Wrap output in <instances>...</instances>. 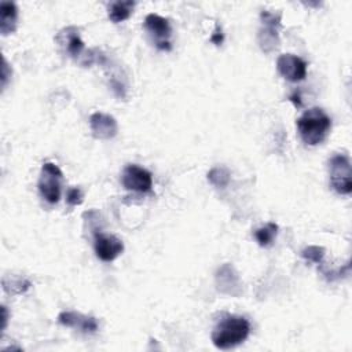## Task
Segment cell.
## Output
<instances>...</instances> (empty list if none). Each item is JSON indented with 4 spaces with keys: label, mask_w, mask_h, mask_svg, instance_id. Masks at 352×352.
<instances>
[{
    "label": "cell",
    "mask_w": 352,
    "mask_h": 352,
    "mask_svg": "<svg viewBox=\"0 0 352 352\" xmlns=\"http://www.w3.org/2000/svg\"><path fill=\"white\" fill-rule=\"evenodd\" d=\"M331 126V120L320 107H311L297 118V129L304 143L316 146L322 143Z\"/></svg>",
    "instance_id": "2"
},
{
    "label": "cell",
    "mask_w": 352,
    "mask_h": 352,
    "mask_svg": "<svg viewBox=\"0 0 352 352\" xmlns=\"http://www.w3.org/2000/svg\"><path fill=\"white\" fill-rule=\"evenodd\" d=\"M66 201L70 206H77L82 202V192L77 187H72L66 192Z\"/></svg>",
    "instance_id": "19"
},
{
    "label": "cell",
    "mask_w": 352,
    "mask_h": 352,
    "mask_svg": "<svg viewBox=\"0 0 352 352\" xmlns=\"http://www.w3.org/2000/svg\"><path fill=\"white\" fill-rule=\"evenodd\" d=\"M11 77V73H8V65L7 60L3 59V67H1V88H4L7 85L8 78Z\"/></svg>",
    "instance_id": "20"
},
{
    "label": "cell",
    "mask_w": 352,
    "mask_h": 352,
    "mask_svg": "<svg viewBox=\"0 0 352 352\" xmlns=\"http://www.w3.org/2000/svg\"><path fill=\"white\" fill-rule=\"evenodd\" d=\"M30 287V282L28 279H3V289L10 294H22Z\"/></svg>",
    "instance_id": "17"
},
{
    "label": "cell",
    "mask_w": 352,
    "mask_h": 352,
    "mask_svg": "<svg viewBox=\"0 0 352 352\" xmlns=\"http://www.w3.org/2000/svg\"><path fill=\"white\" fill-rule=\"evenodd\" d=\"M230 177L231 173L226 166H214L208 172V180L219 188H224L230 183Z\"/></svg>",
    "instance_id": "15"
},
{
    "label": "cell",
    "mask_w": 352,
    "mask_h": 352,
    "mask_svg": "<svg viewBox=\"0 0 352 352\" xmlns=\"http://www.w3.org/2000/svg\"><path fill=\"white\" fill-rule=\"evenodd\" d=\"M250 333V323L243 316L227 315L212 331V342L219 349H231L243 342Z\"/></svg>",
    "instance_id": "1"
},
{
    "label": "cell",
    "mask_w": 352,
    "mask_h": 352,
    "mask_svg": "<svg viewBox=\"0 0 352 352\" xmlns=\"http://www.w3.org/2000/svg\"><path fill=\"white\" fill-rule=\"evenodd\" d=\"M89 128L94 135V138L100 140H109L113 139L118 132L117 121L113 116L106 113H94L89 117Z\"/></svg>",
    "instance_id": "11"
},
{
    "label": "cell",
    "mask_w": 352,
    "mask_h": 352,
    "mask_svg": "<svg viewBox=\"0 0 352 352\" xmlns=\"http://www.w3.org/2000/svg\"><path fill=\"white\" fill-rule=\"evenodd\" d=\"M301 256L312 263H320L324 257V249L322 246H308L301 252Z\"/></svg>",
    "instance_id": "18"
},
{
    "label": "cell",
    "mask_w": 352,
    "mask_h": 352,
    "mask_svg": "<svg viewBox=\"0 0 352 352\" xmlns=\"http://www.w3.org/2000/svg\"><path fill=\"white\" fill-rule=\"evenodd\" d=\"M144 28L154 37V43L158 50H164V51L170 50L169 37L172 33V28H170L169 19L158 14H148L144 18Z\"/></svg>",
    "instance_id": "6"
},
{
    "label": "cell",
    "mask_w": 352,
    "mask_h": 352,
    "mask_svg": "<svg viewBox=\"0 0 352 352\" xmlns=\"http://www.w3.org/2000/svg\"><path fill=\"white\" fill-rule=\"evenodd\" d=\"M94 248H95L96 256L106 263L116 260L124 250V245L121 239H118L114 235L102 234V232L95 234Z\"/></svg>",
    "instance_id": "9"
},
{
    "label": "cell",
    "mask_w": 352,
    "mask_h": 352,
    "mask_svg": "<svg viewBox=\"0 0 352 352\" xmlns=\"http://www.w3.org/2000/svg\"><path fill=\"white\" fill-rule=\"evenodd\" d=\"M278 226L275 223H267L264 227L257 228L254 231V238L260 246H268L272 243L274 238L276 236Z\"/></svg>",
    "instance_id": "16"
},
{
    "label": "cell",
    "mask_w": 352,
    "mask_h": 352,
    "mask_svg": "<svg viewBox=\"0 0 352 352\" xmlns=\"http://www.w3.org/2000/svg\"><path fill=\"white\" fill-rule=\"evenodd\" d=\"M276 69L282 77L292 82H297L307 76V62L293 54H282L276 60Z\"/></svg>",
    "instance_id": "7"
},
{
    "label": "cell",
    "mask_w": 352,
    "mask_h": 352,
    "mask_svg": "<svg viewBox=\"0 0 352 352\" xmlns=\"http://www.w3.org/2000/svg\"><path fill=\"white\" fill-rule=\"evenodd\" d=\"M331 187L341 195H348L352 191L351 161L345 154H336L329 161Z\"/></svg>",
    "instance_id": "3"
},
{
    "label": "cell",
    "mask_w": 352,
    "mask_h": 352,
    "mask_svg": "<svg viewBox=\"0 0 352 352\" xmlns=\"http://www.w3.org/2000/svg\"><path fill=\"white\" fill-rule=\"evenodd\" d=\"M260 19L263 26L258 30L257 41L260 48L270 54L279 47V28H280V14L271 11H261Z\"/></svg>",
    "instance_id": "4"
},
{
    "label": "cell",
    "mask_w": 352,
    "mask_h": 352,
    "mask_svg": "<svg viewBox=\"0 0 352 352\" xmlns=\"http://www.w3.org/2000/svg\"><path fill=\"white\" fill-rule=\"evenodd\" d=\"M58 322L67 327L80 329L85 333H94L98 330V322L94 316H85L78 312L73 311H65L58 315Z\"/></svg>",
    "instance_id": "12"
},
{
    "label": "cell",
    "mask_w": 352,
    "mask_h": 352,
    "mask_svg": "<svg viewBox=\"0 0 352 352\" xmlns=\"http://www.w3.org/2000/svg\"><path fill=\"white\" fill-rule=\"evenodd\" d=\"M122 184L126 190L136 192H148L153 186L151 173L135 164L125 166L122 170Z\"/></svg>",
    "instance_id": "8"
},
{
    "label": "cell",
    "mask_w": 352,
    "mask_h": 352,
    "mask_svg": "<svg viewBox=\"0 0 352 352\" xmlns=\"http://www.w3.org/2000/svg\"><path fill=\"white\" fill-rule=\"evenodd\" d=\"M1 312H3V329H4L6 324H7V309H6L4 305L1 307Z\"/></svg>",
    "instance_id": "22"
},
{
    "label": "cell",
    "mask_w": 352,
    "mask_h": 352,
    "mask_svg": "<svg viewBox=\"0 0 352 352\" xmlns=\"http://www.w3.org/2000/svg\"><path fill=\"white\" fill-rule=\"evenodd\" d=\"M223 38H224V36H223V33H221V29H220L219 26H216L214 33L210 36V41H212L213 44H216V45H221Z\"/></svg>",
    "instance_id": "21"
},
{
    "label": "cell",
    "mask_w": 352,
    "mask_h": 352,
    "mask_svg": "<svg viewBox=\"0 0 352 352\" xmlns=\"http://www.w3.org/2000/svg\"><path fill=\"white\" fill-rule=\"evenodd\" d=\"M133 7H135V1H131V0L113 1L109 6V19L114 23L122 22L131 16Z\"/></svg>",
    "instance_id": "14"
},
{
    "label": "cell",
    "mask_w": 352,
    "mask_h": 352,
    "mask_svg": "<svg viewBox=\"0 0 352 352\" xmlns=\"http://www.w3.org/2000/svg\"><path fill=\"white\" fill-rule=\"evenodd\" d=\"M18 23V8L11 1H1L0 4V33L7 36L14 33Z\"/></svg>",
    "instance_id": "13"
},
{
    "label": "cell",
    "mask_w": 352,
    "mask_h": 352,
    "mask_svg": "<svg viewBox=\"0 0 352 352\" xmlns=\"http://www.w3.org/2000/svg\"><path fill=\"white\" fill-rule=\"evenodd\" d=\"M56 41L66 50V52L73 59L80 60V63L88 52V51H85V45L78 34V29L74 26H67V28L62 29L56 34Z\"/></svg>",
    "instance_id": "10"
},
{
    "label": "cell",
    "mask_w": 352,
    "mask_h": 352,
    "mask_svg": "<svg viewBox=\"0 0 352 352\" xmlns=\"http://www.w3.org/2000/svg\"><path fill=\"white\" fill-rule=\"evenodd\" d=\"M62 177H63V173L58 165L52 162L43 164L41 175L38 179V191L47 202L56 204L59 201Z\"/></svg>",
    "instance_id": "5"
}]
</instances>
